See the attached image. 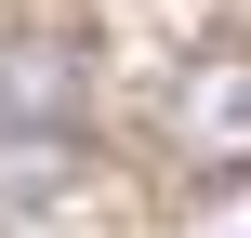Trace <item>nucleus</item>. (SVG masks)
<instances>
[{"mask_svg": "<svg viewBox=\"0 0 251 238\" xmlns=\"http://www.w3.org/2000/svg\"><path fill=\"white\" fill-rule=\"evenodd\" d=\"M79 185V146H26V132H0V212H53Z\"/></svg>", "mask_w": 251, "mask_h": 238, "instance_id": "7ed1b4c3", "label": "nucleus"}, {"mask_svg": "<svg viewBox=\"0 0 251 238\" xmlns=\"http://www.w3.org/2000/svg\"><path fill=\"white\" fill-rule=\"evenodd\" d=\"M79 119H93V40H66V26H0V132L79 146Z\"/></svg>", "mask_w": 251, "mask_h": 238, "instance_id": "f257e3e1", "label": "nucleus"}, {"mask_svg": "<svg viewBox=\"0 0 251 238\" xmlns=\"http://www.w3.org/2000/svg\"><path fill=\"white\" fill-rule=\"evenodd\" d=\"M172 146H185L199 172H251V53L238 40L185 53V79H172Z\"/></svg>", "mask_w": 251, "mask_h": 238, "instance_id": "f03ea898", "label": "nucleus"}]
</instances>
